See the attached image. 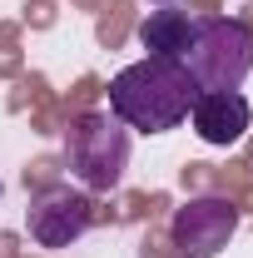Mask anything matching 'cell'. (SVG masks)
<instances>
[{"label":"cell","mask_w":253,"mask_h":258,"mask_svg":"<svg viewBox=\"0 0 253 258\" xmlns=\"http://www.w3.org/2000/svg\"><path fill=\"white\" fill-rule=\"evenodd\" d=\"M194 99H199V85L184 70V60L144 55V60L124 64L109 80V114L124 129H139V134H169V129H179L189 119Z\"/></svg>","instance_id":"6da1fadb"},{"label":"cell","mask_w":253,"mask_h":258,"mask_svg":"<svg viewBox=\"0 0 253 258\" xmlns=\"http://www.w3.org/2000/svg\"><path fill=\"white\" fill-rule=\"evenodd\" d=\"M129 129L114 119V114H99V109H85L75 114L70 129H65V164L75 174V184L85 194H109L119 189L129 169Z\"/></svg>","instance_id":"7a4b0ae2"},{"label":"cell","mask_w":253,"mask_h":258,"mask_svg":"<svg viewBox=\"0 0 253 258\" xmlns=\"http://www.w3.org/2000/svg\"><path fill=\"white\" fill-rule=\"evenodd\" d=\"M184 70L199 90H238L253 70V30L233 15H199Z\"/></svg>","instance_id":"3957f363"},{"label":"cell","mask_w":253,"mask_h":258,"mask_svg":"<svg viewBox=\"0 0 253 258\" xmlns=\"http://www.w3.org/2000/svg\"><path fill=\"white\" fill-rule=\"evenodd\" d=\"M238 233V204L223 194H199L169 219V243L179 258H219Z\"/></svg>","instance_id":"277c9868"},{"label":"cell","mask_w":253,"mask_h":258,"mask_svg":"<svg viewBox=\"0 0 253 258\" xmlns=\"http://www.w3.org/2000/svg\"><path fill=\"white\" fill-rule=\"evenodd\" d=\"M95 224V199L70 184H50V189L30 194L25 209V233L40 248H70L75 238H85V228Z\"/></svg>","instance_id":"5b68a950"},{"label":"cell","mask_w":253,"mask_h":258,"mask_svg":"<svg viewBox=\"0 0 253 258\" xmlns=\"http://www.w3.org/2000/svg\"><path fill=\"white\" fill-rule=\"evenodd\" d=\"M248 119H253V109H248V99L238 95V90H199V99H194V109H189L194 134L204 144H214V149L238 144L243 129H248Z\"/></svg>","instance_id":"8992f818"},{"label":"cell","mask_w":253,"mask_h":258,"mask_svg":"<svg viewBox=\"0 0 253 258\" xmlns=\"http://www.w3.org/2000/svg\"><path fill=\"white\" fill-rule=\"evenodd\" d=\"M194 20L199 15H189V10L159 5V10L144 15V25H139V45L149 55H159V60H184V50H189V40H194Z\"/></svg>","instance_id":"52a82bcc"},{"label":"cell","mask_w":253,"mask_h":258,"mask_svg":"<svg viewBox=\"0 0 253 258\" xmlns=\"http://www.w3.org/2000/svg\"><path fill=\"white\" fill-rule=\"evenodd\" d=\"M154 5H174V0H154Z\"/></svg>","instance_id":"ba28073f"}]
</instances>
